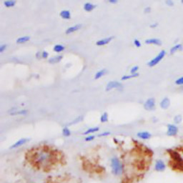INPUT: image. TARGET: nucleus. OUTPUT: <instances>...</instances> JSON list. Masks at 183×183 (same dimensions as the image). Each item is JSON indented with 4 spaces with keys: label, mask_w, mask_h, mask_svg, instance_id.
I'll return each instance as SVG.
<instances>
[{
    "label": "nucleus",
    "mask_w": 183,
    "mask_h": 183,
    "mask_svg": "<svg viewBox=\"0 0 183 183\" xmlns=\"http://www.w3.org/2000/svg\"><path fill=\"white\" fill-rule=\"evenodd\" d=\"M29 158L34 165L42 169H47L56 162L57 154L51 149L40 147L31 152Z\"/></svg>",
    "instance_id": "nucleus-1"
},
{
    "label": "nucleus",
    "mask_w": 183,
    "mask_h": 183,
    "mask_svg": "<svg viewBox=\"0 0 183 183\" xmlns=\"http://www.w3.org/2000/svg\"><path fill=\"white\" fill-rule=\"evenodd\" d=\"M111 168L112 173L115 175L119 176L122 175L123 172V166L122 162L117 157H113L111 160Z\"/></svg>",
    "instance_id": "nucleus-2"
},
{
    "label": "nucleus",
    "mask_w": 183,
    "mask_h": 183,
    "mask_svg": "<svg viewBox=\"0 0 183 183\" xmlns=\"http://www.w3.org/2000/svg\"><path fill=\"white\" fill-rule=\"evenodd\" d=\"M170 156H171L172 161L174 162V165L177 168L183 171V159L180 154L176 151H170Z\"/></svg>",
    "instance_id": "nucleus-3"
},
{
    "label": "nucleus",
    "mask_w": 183,
    "mask_h": 183,
    "mask_svg": "<svg viewBox=\"0 0 183 183\" xmlns=\"http://www.w3.org/2000/svg\"><path fill=\"white\" fill-rule=\"evenodd\" d=\"M165 54H166L165 50H162L155 57H154L152 60H150V61L147 63V65H148L149 67L155 66V65H157L158 63L160 62L162 60V59L165 57Z\"/></svg>",
    "instance_id": "nucleus-4"
},
{
    "label": "nucleus",
    "mask_w": 183,
    "mask_h": 183,
    "mask_svg": "<svg viewBox=\"0 0 183 183\" xmlns=\"http://www.w3.org/2000/svg\"><path fill=\"white\" fill-rule=\"evenodd\" d=\"M122 84L120 82L117 81H111L106 86V91H110L112 89H120L122 88Z\"/></svg>",
    "instance_id": "nucleus-5"
},
{
    "label": "nucleus",
    "mask_w": 183,
    "mask_h": 183,
    "mask_svg": "<svg viewBox=\"0 0 183 183\" xmlns=\"http://www.w3.org/2000/svg\"><path fill=\"white\" fill-rule=\"evenodd\" d=\"M144 107L146 110L152 111L155 108V99L154 98L148 99L144 104Z\"/></svg>",
    "instance_id": "nucleus-6"
},
{
    "label": "nucleus",
    "mask_w": 183,
    "mask_h": 183,
    "mask_svg": "<svg viewBox=\"0 0 183 183\" xmlns=\"http://www.w3.org/2000/svg\"><path fill=\"white\" fill-rule=\"evenodd\" d=\"M178 132V127L175 125L172 124H169L168 125V131H167V134L168 136H175Z\"/></svg>",
    "instance_id": "nucleus-7"
},
{
    "label": "nucleus",
    "mask_w": 183,
    "mask_h": 183,
    "mask_svg": "<svg viewBox=\"0 0 183 183\" xmlns=\"http://www.w3.org/2000/svg\"><path fill=\"white\" fill-rule=\"evenodd\" d=\"M166 168V165L165 162L162 159H158L156 161L155 165H154V170L157 172H162L164 171Z\"/></svg>",
    "instance_id": "nucleus-8"
},
{
    "label": "nucleus",
    "mask_w": 183,
    "mask_h": 183,
    "mask_svg": "<svg viewBox=\"0 0 183 183\" xmlns=\"http://www.w3.org/2000/svg\"><path fill=\"white\" fill-rule=\"evenodd\" d=\"M29 141V139H27V138H23V139L19 140H18V141L16 142L15 143H14L13 145H12L11 149L18 148V147L22 146V145H25V144Z\"/></svg>",
    "instance_id": "nucleus-9"
},
{
    "label": "nucleus",
    "mask_w": 183,
    "mask_h": 183,
    "mask_svg": "<svg viewBox=\"0 0 183 183\" xmlns=\"http://www.w3.org/2000/svg\"><path fill=\"white\" fill-rule=\"evenodd\" d=\"M113 38H114L113 37H107V38L102 39V40H99L97 41V42H96V44H97V46L106 45V44L110 43V42L113 40Z\"/></svg>",
    "instance_id": "nucleus-10"
},
{
    "label": "nucleus",
    "mask_w": 183,
    "mask_h": 183,
    "mask_svg": "<svg viewBox=\"0 0 183 183\" xmlns=\"http://www.w3.org/2000/svg\"><path fill=\"white\" fill-rule=\"evenodd\" d=\"M159 105H160L162 109L167 110L170 105V99H169L168 97H165V98H163L162 99V101L160 102V104H159Z\"/></svg>",
    "instance_id": "nucleus-11"
},
{
    "label": "nucleus",
    "mask_w": 183,
    "mask_h": 183,
    "mask_svg": "<svg viewBox=\"0 0 183 183\" xmlns=\"http://www.w3.org/2000/svg\"><path fill=\"white\" fill-rule=\"evenodd\" d=\"M145 43L147 44H154V45L159 46L162 44V41L157 38H151L145 40Z\"/></svg>",
    "instance_id": "nucleus-12"
},
{
    "label": "nucleus",
    "mask_w": 183,
    "mask_h": 183,
    "mask_svg": "<svg viewBox=\"0 0 183 183\" xmlns=\"http://www.w3.org/2000/svg\"><path fill=\"white\" fill-rule=\"evenodd\" d=\"M82 24H75V25L70 26V27L67 28L66 31H65V33L67 34V35H69V34H71L72 32H74L77 31V30H79L80 28L82 27Z\"/></svg>",
    "instance_id": "nucleus-13"
},
{
    "label": "nucleus",
    "mask_w": 183,
    "mask_h": 183,
    "mask_svg": "<svg viewBox=\"0 0 183 183\" xmlns=\"http://www.w3.org/2000/svg\"><path fill=\"white\" fill-rule=\"evenodd\" d=\"M137 137L140 139H143V140H148L150 139L151 137V134L150 132H140L137 133Z\"/></svg>",
    "instance_id": "nucleus-14"
},
{
    "label": "nucleus",
    "mask_w": 183,
    "mask_h": 183,
    "mask_svg": "<svg viewBox=\"0 0 183 183\" xmlns=\"http://www.w3.org/2000/svg\"><path fill=\"white\" fill-rule=\"evenodd\" d=\"M96 7H97V5L92 4V3L87 2L84 4V7H84V10L86 12H91L93 10H95Z\"/></svg>",
    "instance_id": "nucleus-15"
},
{
    "label": "nucleus",
    "mask_w": 183,
    "mask_h": 183,
    "mask_svg": "<svg viewBox=\"0 0 183 183\" xmlns=\"http://www.w3.org/2000/svg\"><path fill=\"white\" fill-rule=\"evenodd\" d=\"M60 15L64 19H70L71 18V13L69 10H62L60 12Z\"/></svg>",
    "instance_id": "nucleus-16"
},
{
    "label": "nucleus",
    "mask_w": 183,
    "mask_h": 183,
    "mask_svg": "<svg viewBox=\"0 0 183 183\" xmlns=\"http://www.w3.org/2000/svg\"><path fill=\"white\" fill-rule=\"evenodd\" d=\"M183 49V46L181 44H175V46H173L170 49V54H174V53L177 52V51H181Z\"/></svg>",
    "instance_id": "nucleus-17"
},
{
    "label": "nucleus",
    "mask_w": 183,
    "mask_h": 183,
    "mask_svg": "<svg viewBox=\"0 0 183 183\" xmlns=\"http://www.w3.org/2000/svg\"><path fill=\"white\" fill-rule=\"evenodd\" d=\"M62 57H63L62 56V55H57V56H54V57H53L49 59V62L52 63V64L60 62L62 60Z\"/></svg>",
    "instance_id": "nucleus-18"
},
{
    "label": "nucleus",
    "mask_w": 183,
    "mask_h": 183,
    "mask_svg": "<svg viewBox=\"0 0 183 183\" xmlns=\"http://www.w3.org/2000/svg\"><path fill=\"white\" fill-rule=\"evenodd\" d=\"M107 72V69H103V70H99V72H97V73L95 74V79H98L100 77H102V76H104V74H105Z\"/></svg>",
    "instance_id": "nucleus-19"
},
{
    "label": "nucleus",
    "mask_w": 183,
    "mask_h": 183,
    "mask_svg": "<svg viewBox=\"0 0 183 183\" xmlns=\"http://www.w3.org/2000/svg\"><path fill=\"white\" fill-rule=\"evenodd\" d=\"M30 40V37L29 36H24V37H19L16 41V42L18 44H23V43H25V42H28V41H29Z\"/></svg>",
    "instance_id": "nucleus-20"
},
{
    "label": "nucleus",
    "mask_w": 183,
    "mask_h": 183,
    "mask_svg": "<svg viewBox=\"0 0 183 183\" xmlns=\"http://www.w3.org/2000/svg\"><path fill=\"white\" fill-rule=\"evenodd\" d=\"M65 46L62 45V44H56V45H54V48H53V50L55 52H61V51L65 50Z\"/></svg>",
    "instance_id": "nucleus-21"
},
{
    "label": "nucleus",
    "mask_w": 183,
    "mask_h": 183,
    "mask_svg": "<svg viewBox=\"0 0 183 183\" xmlns=\"http://www.w3.org/2000/svg\"><path fill=\"white\" fill-rule=\"evenodd\" d=\"M139 76V74L138 73H135V74H129V75H124L123 77H122V81H125V80H128L129 79H132V78H134L137 77Z\"/></svg>",
    "instance_id": "nucleus-22"
},
{
    "label": "nucleus",
    "mask_w": 183,
    "mask_h": 183,
    "mask_svg": "<svg viewBox=\"0 0 183 183\" xmlns=\"http://www.w3.org/2000/svg\"><path fill=\"white\" fill-rule=\"evenodd\" d=\"M16 3H17V1L15 0H8V1H4V4L7 7H12L15 6Z\"/></svg>",
    "instance_id": "nucleus-23"
},
{
    "label": "nucleus",
    "mask_w": 183,
    "mask_h": 183,
    "mask_svg": "<svg viewBox=\"0 0 183 183\" xmlns=\"http://www.w3.org/2000/svg\"><path fill=\"white\" fill-rule=\"evenodd\" d=\"M27 113V110H19V111H16L12 112L10 114L11 115H26Z\"/></svg>",
    "instance_id": "nucleus-24"
},
{
    "label": "nucleus",
    "mask_w": 183,
    "mask_h": 183,
    "mask_svg": "<svg viewBox=\"0 0 183 183\" xmlns=\"http://www.w3.org/2000/svg\"><path fill=\"white\" fill-rule=\"evenodd\" d=\"M99 127H92V128H90L86 132H84V134H92V133H94L95 132H97L99 131Z\"/></svg>",
    "instance_id": "nucleus-25"
},
{
    "label": "nucleus",
    "mask_w": 183,
    "mask_h": 183,
    "mask_svg": "<svg viewBox=\"0 0 183 183\" xmlns=\"http://www.w3.org/2000/svg\"><path fill=\"white\" fill-rule=\"evenodd\" d=\"M100 121L101 122H107L108 121V115L107 112H104L101 115L100 117Z\"/></svg>",
    "instance_id": "nucleus-26"
},
{
    "label": "nucleus",
    "mask_w": 183,
    "mask_h": 183,
    "mask_svg": "<svg viewBox=\"0 0 183 183\" xmlns=\"http://www.w3.org/2000/svg\"><path fill=\"white\" fill-rule=\"evenodd\" d=\"M182 120V117L180 115H177L174 117V122L175 124H179Z\"/></svg>",
    "instance_id": "nucleus-27"
},
{
    "label": "nucleus",
    "mask_w": 183,
    "mask_h": 183,
    "mask_svg": "<svg viewBox=\"0 0 183 183\" xmlns=\"http://www.w3.org/2000/svg\"><path fill=\"white\" fill-rule=\"evenodd\" d=\"M62 134L65 137L70 136L71 132L70 129H69V128H67V127H65V128L62 129Z\"/></svg>",
    "instance_id": "nucleus-28"
},
{
    "label": "nucleus",
    "mask_w": 183,
    "mask_h": 183,
    "mask_svg": "<svg viewBox=\"0 0 183 183\" xmlns=\"http://www.w3.org/2000/svg\"><path fill=\"white\" fill-rule=\"evenodd\" d=\"M175 84L177 85H183V77H179L178 79H176Z\"/></svg>",
    "instance_id": "nucleus-29"
},
{
    "label": "nucleus",
    "mask_w": 183,
    "mask_h": 183,
    "mask_svg": "<svg viewBox=\"0 0 183 183\" xmlns=\"http://www.w3.org/2000/svg\"><path fill=\"white\" fill-rule=\"evenodd\" d=\"M138 70H139V67L138 66H134L133 67L132 69H131V73L132 74H135V73H137V71Z\"/></svg>",
    "instance_id": "nucleus-30"
},
{
    "label": "nucleus",
    "mask_w": 183,
    "mask_h": 183,
    "mask_svg": "<svg viewBox=\"0 0 183 183\" xmlns=\"http://www.w3.org/2000/svg\"><path fill=\"white\" fill-rule=\"evenodd\" d=\"M134 46H136L137 47H141V42H140L138 40H137V39H135V40H134Z\"/></svg>",
    "instance_id": "nucleus-31"
},
{
    "label": "nucleus",
    "mask_w": 183,
    "mask_h": 183,
    "mask_svg": "<svg viewBox=\"0 0 183 183\" xmlns=\"http://www.w3.org/2000/svg\"><path fill=\"white\" fill-rule=\"evenodd\" d=\"M41 56H42V58L46 59V58L48 57V56H49V53H48L47 51H43L42 52V54H41Z\"/></svg>",
    "instance_id": "nucleus-32"
},
{
    "label": "nucleus",
    "mask_w": 183,
    "mask_h": 183,
    "mask_svg": "<svg viewBox=\"0 0 183 183\" xmlns=\"http://www.w3.org/2000/svg\"><path fill=\"white\" fill-rule=\"evenodd\" d=\"M165 4L168 5V6L172 7L174 5V1H172V0H167V1H165Z\"/></svg>",
    "instance_id": "nucleus-33"
},
{
    "label": "nucleus",
    "mask_w": 183,
    "mask_h": 183,
    "mask_svg": "<svg viewBox=\"0 0 183 183\" xmlns=\"http://www.w3.org/2000/svg\"><path fill=\"white\" fill-rule=\"evenodd\" d=\"M7 44H1V45L0 46V52H3V51L7 49Z\"/></svg>",
    "instance_id": "nucleus-34"
},
{
    "label": "nucleus",
    "mask_w": 183,
    "mask_h": 183,
    "mask_svg": "<svg viewBox=\"0 0 183 183\" xmlns=\"http://www.w3.org/2000/svg\"><path fill=\"white\" fill-rule=\"evenodd\" d=\"M94 139H95V136H94V135H90V136L87 137L85 138V141L90 142V141H92V140H93Z\"/></svg>",
    "instance_id": "nucleus-35"
},
{
    "label": "nucleus",
    "mask_w": 183,
    "mask_h": 183,
    "mask_svg": "<svg viewBox=\"0 0 183 183\" xmlns=\"http://www.w3.org/2000/svg\"><path fill=\"white\" fill-rule=\"evenodd\" d=\"M110 134V132H104L102 133H101V134H99V137H106V136H108Z\"/></svg>",
    "instance_id": "nucleus-36"
},
{
    "label": "nucleus",
    "mask_w": 183,
    "mask_h": 183,
    "mask_svg": "<svg viewBox=\"0 0 183 183\" xmlns=\"http://www.w3.org/2000/svg\"><path fill=\"white\" fill-rule=\"evenodd\" d=\"M151 12V8L149 7H147L145 9V13H149V12Z\"/></svg>",
    "instance_id": "nucleus-37"
},
{
    "label": "nucleus",
    "mask_w": 183,
    "mask_h": 183,
    "mask_svg": "<svg viewBox=\"0 0 183 183\" xmlns=\"http://www.w3.org/2000/svg\"><path fill=\"white\" fill-rule=\"evenodd\" d=\"M157 26H158V24H157V23H154V24H151V25H150V27H151V28H156Z\"/></svg>",
    "instance_id": "nucleus-38"
},
{
    "label": "nucleus",
    "mask_w": 183,
    "mask_h": 183,
    "mask_svg": "<svg viewBox=\"0 0 183 183\" xmlns=\"http://www.w3.org/2000/svg\"><path fill=\"white\" fill-rule=\"evenodd\" d=\"M109 2L111 4H116L117 3V0H109Z\"/></svg>",
    "instance_id": "nucleus-39"
},
{
    "label": "nucleus",
    "mask_w": 183,
    "mask_h": 183,
    "mask_svg": "<svg viewBox=\"0 0 183 183\" xmlns=\"http://www.w3.org/2000/svg\"><path fill=\"white\" fill-rule=\"evenodd\" d=\"M182 3L183 4V0H182Z\"/></svg>",
    "instance_id": "nucleus-40"
}]
</instances>
